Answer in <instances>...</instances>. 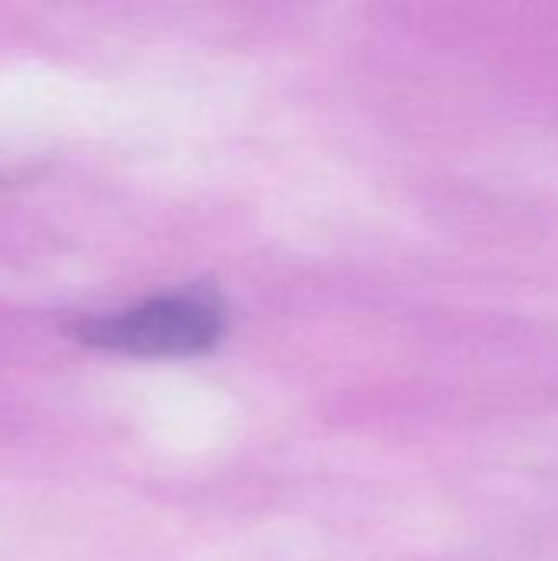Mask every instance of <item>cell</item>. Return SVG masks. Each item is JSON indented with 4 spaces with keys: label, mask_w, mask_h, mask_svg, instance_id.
Segmentation results:
<instances>
[{
    "label": "cell",
    "mask_w": 558,
    "mask_h": 561,
    "mask_svg": "<svg viewBox=\"0 0 558 561\" xmlns=\"http://www.w3.org/2000/svg\"><path fill=\"white\" fill-rule=\"evenodd\" d=\"M224 325L227 316L220 299L204 289H187L148 299L125 312L89 319L76 329V335L86 345L115 355L191 358L210 352L220 342Z\"/></svg>",
    "instance_id": "6da1fadb"
}]
</instances>
